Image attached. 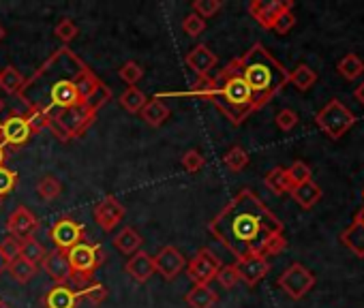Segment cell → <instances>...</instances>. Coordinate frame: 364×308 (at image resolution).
I'll return each mask as SVG.
<instances>
[{
  "mask_svg": "<svg viewBox=\"0 0 364 308\" xmlns=\"http://www.w3.org/2000/svg\"><path fill=\"white\" fill-rule=\"evenodd\" d=\"M16 97L26 109H43L50 118L80 107L101 111L112 99V88L65 45L54 50V54L24 82Z\"/></svg>",
  "mask_w": 364,
  "mask_h": 308,
  "instance_id": "cell-1",
  "label": "cell"
},
{
  "mask_svg": "<svg viewBox=\"0 0 364 308\" xmlns=\"http://www.w3.org/2000/svg\"><path fill=\"white\" fill-rule=\"evenodd\" d=\"M208 233L240 261L251 255L264 257L266 246L283 236V223L251 189H242L208 223Z\"/></svg>",
  "mask_w": 364,
  "mask_h": 308,
  "instance_id": "cell-2",
  "label": "cell"
},
{
  "mask_svg": "<svg viewBox=\"0 0 364 308\" xmlns=\"http://www.w3.org/2000/svg\"><path fill=\"white\" fill-rule=\"evenodd\" d=\"M236 60L242 79L255 97L257 109H262L272 97H277L289 84V71L262 43H255L245 56Z\"/></svg>",
  "mask_w": 364,
  "mask_h": 308,
  "instance_id": "cell-3",
  "label": "cell"
},
{
  "mask_svg": "<svg viewBox=\"0 0 364 308\" xmlns=\"http://www.w3.org/2000/svg\"><path fill=\"white\" fill-rule=\"evenodd\" d=\"M206 101H213L215 107L234 126H240L251 114L257 111L255 97H253L251 88L247 86V82L242 79L236 58L223 71H219L215 77H210V88H208Z\"/></svg>",
  "mask_w": 364,
  "mask_h": 308,
  "instance_id": "cell-4",
  "label": "cell"
},
{
  "mask_svg": "<svg viewBox=\"0 0 364 308\" xmlns=\"http://www.w3.org/2000/svg\"><path fill=\"white\" fill-rule=\"evenodd\" d=\"M69 263H71V270H73V280L77 282V285H88L90 282V278H92V274L105 263V259H107V255H105V251L99 246V244H92V242H80V244H75L69 253Z\"/></svg>",
  "mask_w": 364,
  "mask_h": 308,
  "instance_id": "cell-5",
  "label": "cell"
},
{
  "mask_svg": "<svg viewBox=\"0 0 364 308\" xmlns=\"http://www.w3.org/2000/svg\"><path fill=\"white\" fill-rule=\"evenodd\" d=\"M355 114L351 109H347L338 99H332L323 105V109H319V114L315 116L317 126L330 137V139H341L353 124H355Z\"/></svg>",
  "mask_w": 364,
  "mask_h": 308,
  "instance_id": "cell-6",
  "label": "cell"
},
{
  "mask_svg": "<svg viewBox=\"0 0 364 308\" xmlns=\"http://www.w3.org/2000/svg\"><path fill=\"white\" fill-rule=\"evenodd\" d=\"M277 285L291 297V299H302L313 287H315V274L304 268L302 263H291L277 280Z\"/></svg>",
  "mask_w": 364,
  "mask_h": 308,
  "instance_id": "cell-7",
  "label": "cell"
},
{
  "mask_svg": "<svg viewBox=\"0 0 364 308\" xmlns=\"http://www.w3.org/2000/svg\"><path fill=\"white\" fill-rule=\"evenodd\" d=\"M48 238L52 240V244L58 251H67L69 253L75 244L86 240V227L82 223H77L75 219H71V216H60L48 229Z\"/></svg>",
  "mask_w": 364,
  "mask_h": 308,
  "instance_id": "cell-8",
  "label": "cell"
},
{
  "mask_svg": "<svg viewBox=\"0 0 364 308\" xmlns=\"http://www.w3.org/2000/svg\"><path fill=\"white\" fill-rule=\"evenodd\" d=\"M221 265V259L210 248H200L187 265V276L189 280H193V285H210Z\"/></svg>",
  "mask_w": 364,
  "mask_h": 308,
  "instance_id": "cell-9",
  "label": "cell"
},
{
  "mask_svg": "<svg viewBox=\"0 0 364 308\" xmlns=\"http://www.w3.org/2000/svg\"><path fill=\"white\" fill-rule=\"evenodd\" d=\"M289 9H294L291 0H253V3L249 5L251 18L266 31H272L279 16L289 11Z\"/></svg>",
  "mask_w": 364,
  "mask_h": 308,
  "instance_id": "cell-10",
  "label": "cell"
},
{
  "mask_svg": "<svg viewBox=\"0 0 364 308\" xmlns=\"http://www.w3.org/2000/svg\"><path fill=\"white\" fill-rule=\"evenodd\" d=\"M0 128H3V139L5 143L14 145V148H22L31 141V137L35 135L26 116L24 114H18V111H11L3 124H0Z\"/></svg>",
  "mask_w": 364,
  "mask_h": 308,
  "instance_id": "cell-11",
  "label": "cell"
},
{
  "mask_svg": "<svg viewBox=\"0 0 364 308\" xmlns=\"http://www.w3.org/2000/svg\"><path fill=\"white\" fill-rule=\"evenodd\" d=\"M185 268H187V257L171 244L163 246L154 257V272H159L165 280H173Z\"/></svg>",
  "mask_w": 364,
  "mask_h": 308,
  "instance_id": "cell-12",
  "label": "cell"
},
{
  "mask_svg": "<svg viewBox=\"0 0 364 308\" xmlns=\"http://www.w3.org/2000/svg\"><path fill=\"white\" fill-rule=\"evenodd\" d=\"M37 229H39V221H37V216L26 206H18L9 214V219H7V231H9V236L18 238L20 242L26 240V238H33V233Z\"/></svg>",
  "mask_w": 364,
  "mask_h": 308,
  "instance_id": "cell-13",
  "label": "cell"
},
{
  "mask_svg": "<svg viewBox=\"0 0 364 308\" xmlns=\"http://www.w3.org/2000/svg\"><path fill=\"white\" fill-rule=\"evenodd\" d=\"M41 268L54 280V285H67L71 280V276H73L67 251H58V248L50 251L46 255V259L41 261Z\"/></svg>",
  "mask_w": 364,
  "mask_h": 308,
  "instance_id": "cell-14",
  "label": "cell"
},
{
  "mask_svg": "<svg viewBox=\"0 0 364 308\" xmlns=\"http://www.w3.org/2000/svg\"><path fill=\"white\" fill-rule=\"evenodd\" d=\"M185 62L198 75V79H204V77H210V73L217 67L219 58H217V54L208 45L198 43L196 48L189 50V54L185 56Z\"/></svg>",
  "mask_w": 364,
  "mask_h": 308,
  "instance_id": "cell-15",
  "label": "cell"
},
{
  "mask_svg": "<svg viewBox=\"0 0 364 308\" xmlns=\"http://www.w3.org/2000/svg\"><path fill=\"white\" fill-rule=\"evenodd\" d=\"M122 219H124V206L114 195H107L95 206V221L103 231L116 229L118 223H122Z\"/></svg>",
  "mask_w": 364,
  "mask_h": 308,
  "instance_id": "cell-16",
  "label": "cell"
},
{
  "mask_svg": "<svg viewBox=\"0 0 364 308\" xmlns=\"http://www.w3.org/2000/svg\"><path fill=\"white\" fill-rule=\"evenodd\" d=\"M236 270H238V276L242 282H247L249 287H255L270 272V263L262 255H251V257L236 261Z\"/></svg>",
  "mask_w": 364,
  "mask_h": 308,
  "instance_id": "cell-17",
  "label": "cell"
},
{
  "mask_svg": "<svg viewBox=\"0 0 364 308\" xmlns=\"http://www.w3.org/2000/svg\"><path fill=\"white\" fill-rule=\"evenodd\" d=\"M41 304H43V308H77L80 295L69 285H52L43 293Z\"/></svg>",
  "mask_w": 364,
  "mask_h": 308,
  "instance_id": "cell-18",
  "label": "cell"
},
{
  "mask_svg": "<svg viewBox=\"0 0 364 308\" xmlns=\"http://www.w3.org/2000/svg\"><path fill=\"white\" fill-rule=\"evenodd\" d=\"M124 270L135 282H148L154 276V257L146 251H137L129 257Z\"/></svg>",
  "mask_w": 364,
  "mask_h": 308,
  "instance_id": "cell-19",
  "label": "cell"
},
{
  "mask_svg": "<svg viewBox=\"0 0 364 308\" xmlns=\"http://www.w3.org/2000/svg\"><path fill=\"white\" fill-rule=\"evenodd\" d=\"M189 308H215L219 304V293L210 285H193L185 295Z\"/></svg>",
  "mask_w": 364,
  "mask_h": 308,
  "instance_id": "cell-20",
  "label": "cell"
},
{
  "mask_svg": "<svg viewBox=\"0 0 364 308\" xmlns=\"http://www.w3.org/2000/svg\"><path fill=\"white\" fill-rule=\"evenodd\" d=\"M289 195H291V199L302 208V210H311L315 204H319V199H321V189H319V185H315L313 180H309V182H304V185H298V187H294L291 191H289Z\"/></svg>",
  "mask_w": 364,
  "mask_h": 308,
  "instance_id": "cell-21",
  "label": "cell"
},
{
  "mask_svg": "<svg viewBox=\"0 0 364 308\" xmlns=\"http://www.w3.org/2000/svg\"><path fill=\"white\" fill-rule=\"evenodd\" d=\"M139 116L144 118V122L146 124H150V126H161V124H165V120L169 118V107L161 101V99H148L146 101V105H144V109L139 111Z\"/></svg>",
  "mask_w": 364,
  "mask_h": 308,
  "instance_id": "cell-22",
  "label": "cell"
},
{
  "mask_svg": "<svg viewBox=\"0 0 364 308\" xmlns=\"http://www.w3.org/2000/svg\"><path fill=\"white\" fill-rule=\"evenodd\" d=\"M114 248L122 255H135L141 248V236L133 229V227H122V231H118L114 236Z\"/></svg>",
  "mask_w": 364,
  "mask_h": 308,
  "instance_id": "cell-23",
  "label": "cell"
},
{
  "mask_svg": "<svg viewBox=\"0 0 364 308\" xmlns=\"http://www.w3.org/2000/svg\"><path fill=\"white\" fill-rule=\"evenodd\" d=\"M341 242L360 259H364V225L353 221L343 233H341Z\"/></svg>",
  "mask_w": 364,
  "mask_h": 308,
  "instance_id": "cell-24",
  "label": "cell"
},
{
  "mask_svg": "<svg viewBox=\"0 0 364 308\" xmlns=\"http://www.w3.org/2000/svg\"><path fill=\"white\" fill-rule=\"evenodd\" d=\"M264 185L274 193V195H285L291 191V182L287 178V170L285 167H272L266 178H264Z\"/></svg>",
  "mask_w": 364,
  "mask_h": 308,
  "instance_id": "cell-25",
  "label": "cell"
},
{
  "mask_svg": "<svg viewBox=\"0 0 364 308\" xmlns=\"http://www.w3.org/2000/svg\"><path fill=\"white\" fill-rule=\"evenodd\" d=\"M336 71H338L345 79L353 82V79H358V77L364 75V62H362V58H360L358 54H347V56H343V58L338 60Z\"/></svg>",
  "mask_w": 364,
  "mask_h": 308,
  "instance_id": "cell-26",
  "label": "cell"
},
{
  "mask_svg": "<svg viewBox=\"0 0 364 308\" xmlns=\"http://www.w3.org/2000/svg\"><path fill=\"white\" fill-rule=\"evenodd\" d=\"M37 270H39L37 265L28 263V261H26V259H22V257H18L16 261L7 263V272H9V274H11V278H14L16 282H20V285L31 282V280L35 278Z\"/></svg>",
  "mask_w": 364,
  "mask_h": 308,
  "instance_id": "cell-27",
  "label": "cell"
},
{
  "mask_svg": "<svg viewBox=\"0 0 364 308\" xmlns=\"http://www.w3.org/2000/svg\"><path fill=\"white\" fill-rule=\"evenodd\" d=\"M24 82H26V77L14 65L5 67L3 73H0V88H3L7 94H18L20 88L24 86Z\"/></svg>",
  "mask_w": 364,
  "mask_h": 308,
  "instance_id": "cell-28",
  "label": "cell"
},
{
  "mask_svg": "<svg viewBox=\"0 0 364 308\" xmlns=\"http://www.w3.org/2000/svg\"><path fill=\"white\" fill-rule=\"evenodd\" d=\"M223 165H225L230 172H234V174L242 172V170L249 165V154H247V150H245L242 145H232V148L223 154Z\"/></svg>",
  "mask_w": 364,
  "mask_h": 308,
  "instance_id": "cell-29",
  "label": "cell"
},
{
  "mask_svg": "<svg viewBox=\"0 0 364 308\" xmlns=\"http://www.w3.org/2000/svg\"><path fill=\"white\" fill-rule=\"evenodd\" d=\"M46 255H48V251H46V246L41 244V242H37V238L33 236V238H26V240H22V253H20V257L22 259H26L28 263H33V265H41V261L46 259Z\"/></svg>",
  "mask_w": 364,
  "mask_h": 308,
  "instance_id": "cell-30",
  "label": "cell"
},
{
  "mask_svg": "<svg viewBox=\"0 0 364 308\" xmlns=\"http://www.w3.org/2000/svg\"><path fill=\"white\" fill-rule=\"evenodd\" d=\"M317 82V73L306 67V65H298L291 73H289V84H294L300 92H306L311 90V86Z\"/></svg>",
  "mask_w": 364,
  "mask_h": 308,
  "instance_id": "cell-31",
  "label": "cell"
},
{
  "mask_svg": "<svg viewBox=\"0 0 364 308\" xmlns=\"http://www.w3.org/2000/svg\"><path fill=\"white\" fill-rule=\"evenodd\" d=\"M80 299H86L88 304L92 306H99L107 299V287L103 282H97V280H90L88 285H84L80 291H77Z\"/></svg>",
  "mask_w": 364,
  "mask_h": 308,
  "instance_id": "cell-32",
  "label": "cell"
},
{
  "mask_svg": "<svg viewBox=\"0 0 364 308\" xmlns=\"http://www.w3.org/2000/svg\"><path fill=\"white\" fill-rule=\"evenodd\" d=\"M146 94L139 90V88H127L122 94H120V105L129 111V114H139L146 105Z\"/></svg>",
  "mask_w": 364,
  "mask_h": 308,
  "instance_id": "cell-33",
  "label": "cell"
},
{
  "mask_svg": "<svg viewBox=\"0 0 364 308\" xmlns=\"http://www.w3.org/2000/svg\"><path fill=\"white\" fill-rule=\"evenodd\" d=\"M37 193H39V197L46 199V202H54L56 197H60L63 185H60V180L54 178V176H43V178L37 182Z\"/></svg>",
  "mask_w": 364,
  "mask_h": 308,
  "instance_id": "cell-34",
  "label": "cell"
},
{
  "mask_svg": "<svg viewBox=\"0 0 364 308\" xmlns=\"http://www.w3.org/2000/svg\"><path fill=\"white\" fill-rule=\"evenodd\" d=\"M287 178L291 182V189L298 187V185H304L309 180H313V172L311 167L304 163V161H294L289 167H287Z\"/></svg>",
  "mask_w": 364,
  "mask_h": 308,
  "instance_id": "cell-35",
  "label": "cell"
},
{
  "mask_svg": "<svg viewBox=\"0 0 364 308\" xmlns=\"http://www.w3.org/2000/svg\"><path fill=\"white\" fill-rule=\"evenodd\" d=\"M118 75H120V79L124 84H129V88H135V84H139L141 77H144V67L137 65V62H133V60H129V62H124L120 67Z\"/></svg>",
  "mask_w": 364,
  "mask_h": 308,
  "instance_id": "cell-36",
  "label": "cell"
},
{
  "mask_svg": "<svg viewBox=\"0 0 364 308\" xmlns=\"http://www.w3.org/2000/svg\"><path fill=\"white\" fill-rule=\"evenodd\" d=\"M180 163H182V167H185V172L198 174V172L206 165V159L202 157V152H200V150H187L185 154H182Z\"/></svg>",
  "mask_w": 364,
  "mask_h": 308,
  "instance_id": "cell-37",
  "label": "cell"
},
{
  "mask_svg": "<svg viewBox=\"0 0 364 308\" xmlns=\"http://www.w3.org/2000/svg\"><path fill=\"white\" fill-rule=\"evenodd\" d=\"M215 280L223 287V289H232L240 282V276H238V270H236V263H228V265H221V270L217 272Z\"/></svg>",
  "mask_w": 364,
  "mask_h": 308,
  "instance_id": "cell-38",
  "label": "cell"
},
{
  "mask_svg": "<svg viewBox=\"0 0 364 308\" xmlns=\"http://www.w3.org/2000/svg\"><path fill=\"white\" fill-rule=\"evenodd\" d=\"M221 7H223L221 0H196L193 13L200 16L202 20H206V18H215L221 11Z\"/></svg>",
  "mask_w": 364,
  "mask_h": 308,
  "instance_id": "cell-39",
  "label": "cell"
},
{
  "mask_svg": "<svg viewBox=\"0 0 364 308\" xmlns=\"http://www.w3.org/2000/svg\"><path fill=\"white\" fill-rule=\"evenodd\" d=\"M20 253H22V242H20L18 238L7 236L3 242H0V255H3V259H5L7 263L16 261V259L20 257Z\"/></svg>",
  "mask_w": 364,
  "mask_h": 308,
  "instance_id": "cell-40",
  "label": "cell"
},
{
  "mask_svg": "<svg viewBox=\"0 0 364 308\" xmlns=\"http://www.w3.org/2000/svg\"><path fill=\"white\" fill-rule=\"evenodd\" d=\"M18 174L14 170L0 167V199H5L7 195H11L18 187Z\"/></svg>",
  "mask_w": 364,
  "mask_h": 308,
  "instance_id": "cell-41",
  "label": "cell"
},
{
  "mask_svg": "<svg viewBox=\"0 0 364 308\" xmlns=\"http://www.w3.org/2000/svg\"><path fill=\"white\" fill-rule=\"evenodd\" d=\"M54 35H56L63 43H71V41L80 35V31H77V26H75L69 18H63V20L54 26Z\"/></svg>",
  "mask_w": 364,
  "mask_h": 308,
  "instance_id": "cell-42",
  "label": "cell"
},
{
  "mask_svg": "<svg viewBox=\"0 0 364 308\" xmlns=\"http://www.w3.org/2000/svg\"><path fill=\"white\" fill-rule=\"evenodd\" d=\"M26 120L33 128V133H41L46 128H50V118L43 109H26Z\"/></svg>",
  "mask_w": 364,
  "mask_h": 308,
  "instance_id": "cell-43",
  "label": "cell"
},
{
  "mask_svg": "<svg viewBox=\"0 0 364 308\" xmlns=\"http://www.w3.org/2000/svg\"><path fill=\"white\" fill-rule=\"evenodd\" d=\"M206 28V20H202L200 16L196 13H189L185 20H182V31H185V35L189 37H200Z\"/></svg>",
  "mask_w": 364,
  "mask_h": 308,
  "instance_id": "cell-44",
  "label": "cell"
},
{
  "mask_svg": "<svg viewBox=\"0 0 364 308\" xmlns=\"http://www.w3.org/2000/svg\"><path fill=\"white\" fill-rule=\"evenodd\" d=\"M294 26H296V16H294V11L289 9V11H285V13L279 16V20L274 22L272 31H274L277 35H287Z\"/></svg>",
  "mask_w": 364,
  "mask_h": 308,
  "instance_id": "cell-45",
  "label": "cell"
},
{
  "mask_svg": "<svg viewBox=\"0 0 364 308\" xmlns=\"http://www.w3.org/2000/svg\"><path fill=\"white\" fill-rule=\"evenodd\" d=\"M298 124V114L294 109H281L277 114V126L281 131H291Z\"/></svg>",
  "mask_w": 364,
  "mask_h": 308,
  "instance_id": "cell-46",
  "label": "cell"
},
{
  "mask_svg": "<svg viewBox=\"0 0 364 308\" xmlns=\"http://www.w3.org/2000/svg\"><path fill=\"white\" fill-rule=\"evenodd\" d=\"M353 94H355L358 103H362V105H364V82H362V84H360V86L355 88V92H353Z\"/></svg>",
  "mask_w": 364,
  "mask_h": 308,
  "instance_id": "cell-47",
  "label": "cell"
},
{
  "mask_svg": "<svg viewBox=\"0 0 364 308\" xmlns=\"http://www.w3.org/2000/svg\"><path fill=\"white\" fill-rule=\"evenodd\" d=\"M5 161H7V150L5 145H0V167H5Z\"/></svg>",
  "mask_w": 364,
  "mask_h": 308,
  "instance_id": "cell-48",
  "label": "cell"
},
{
  "mask_svg": "<svg viewBox=\"0 0 364 308\" xmlns=\"http://www.w3.org/2000/svg\"><path fill=\"white\" fill-rule=\"evenodd\" d=\"M353 221H358V223H362V225H364V208L355 214V219H353Z\"/></svg>",
  "mask_w": 364,
  "mask_h": 308,
  "instance_id": "cell-49",
  "label": "cell"
},
{
  "mask_svg": "<svg viewBox=\"0 0 364 308\" xmlns=\"http://www.w3.org/2000/svg\"><path fill=\"white\" fill-rule=\"evenodd\" d=\"M3 272H7V261L3 259V255H0V274Z\"/></svg>",
  "mask_w": 364,
  "mask_h": 308,
  "instance_id": "cell-50",
  "label": "cell"
},
{
  "mask_svg": "<svg viewBox=\"0 0 364 308\" xmlns=\"http://www.w3.org/2000/svg\"><path fill=\"white\" fill-rule=\"evenodd\" d=\"M5 37H7V31H5V26H3V24H0V43L5 41Z\"/></svg>",
  "mask_w": 364,
  "mask_h": 308,
  "instance_id": "cell-51",
  "label": "cell"
},
{
  "mask_svg": "<svg viewBox=\"0 0 364 308\" xmlns=\"http://www.w3.org/2000/svg\"><path fill=\"white\" fill-rule=\"evenodd\" d=\"M0 308H11V304H9V302H5V299H0Z\"/></svg>",
  "mask_w": 364,
  "mask_h": 308,
  "instance_id": "cell-52",
  "label": "cell"
},
{
  "mask_svg": "<svg viewBox=\"0 0 364 308\" xmlns=\"http://www.w3.org/2000/svg\"><path fill=\"white\" fill-rule=\"evenodd\" d=\"M0 145H5V139H3V128H0Z\"/></svg>",
  "mask_w": 364,
  "mask_h": 308,
  "instance_id": "cell-53",
  "label": "cell"
},
{
  "mask_svg": "<svg viewBox=\"0 0 364 308\" xmlns=\"http://www.w3.org/2000/svg\"><path fill=\"white\" fill-rule=\"evenodd\" d=\"M3 109H5V101H3V99H0V111H3Z\"/></svg>",
  "mask_w": 364,
  "mask_h": 308,
  "instance_id": "cell-54",
  "label": "cell"
},
{
  "mask_svg": "<svg viewBox=\"0 0 364 308\" xmlns=\"http://www.w3.org/2000/svg\"><path fill=\"white\" fill-rule=\"evenodd\" d=\"M362 199H364V191H362Z\"/></svg>",
  "mask_w": 364,
  "mask_h": 308,
  "instance_id": "cell-55",
  "label": "cell"
},
{
  "mask_svg": "<svg viewBox=\"0 0 364 308\" xmlns=\"http://www.w3.org/2000/svg\"><path fill=\"white\" fill-rule=\"evenodd\" d=\"M0 206H3V199H0Z\"/></svg>",
  "mask_w": 364,
  "mask_h": 308,
  "instance_id": "cell-56",
  "label": "cell"
}]
</instances>
